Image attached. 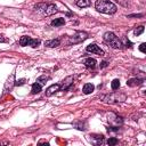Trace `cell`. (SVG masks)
Listing matches in <instances>:
<instances>
[{
  "label": "cell",
  "mask_w": 146,
  "mask_h": 146,
  "mask_svg": "<svg viewBox=\"0 0 146 146\" xmlns=\"http://www.w3.org/2000/svg\"><path fill=\"white\" fill-rule=\"evenodd\" d=\"M95 7L103 14H114L116 11V6L108 0H97L95 2Z\"/></svg>",
  "instance_id": "6da1fadb"
},
{
  "label": "cell",
  "mask_w": 146,
  "mask_h": 146,
  "mask_svg": "<svg viewBox=\"0 0 146 146\" xmlns=\"http://www.w3.org/2000/svg\"><path fill=\"white\" fill-rule=\"evenodd\" d=\"M103 39H104V41H105L107 44H110L112 48L117 49V48H121V47L123 46L122 42H121V40H120L113 32H106V33L104 34Z\"/></svg>",
  "instance_id": "7a4b0ae2"
},
{
  "label": "cell",
  "mask_w": 146,
  "mask_h": 146,
  "mask_svg": "<svg viewBox=\"0 0 146 146\" xmlns=\"http://www.w3.org/2000/svg\"><path fill=\"white\" fill-rule=\"evenodd\" d=\"M19 44L22 47H25V46H31L33 48L38 47L40 44V40H36V39H32L31 36H27V35H23L21 39H19Z\"/></svg>",
  "instance_id": "3957f363"
},
{
  "label": "cell",
  "mask_w": 146,
  "mask_h": 146,
  "mask_svg": "<svg viewBox=\"0 0 146 146\" xmlns=\"http://www.w3.org/2000/svg\"><path fill=\"white\" fill-rule=\"evenodd\" d=\"M87 38H88V33H87V32L79 31V32H76L73 36H71V39H70V43H80V42L84 41Z\"/></svg>",
  "instance_id": "277c9868"
},
{
  "label": "cell",
  "mask_w": 146,
  "mask_h": 146,
  "mask_svg": "<svg viewBox=\"0 0 146 146\" xmlns=\"http://www.w3.org/2000/svg\"><path fill=\"white\" fill-rule=\"evenodd\" d=\"M86 50L88 51V52H94V54H96V55H104V51L97 46V44H95V43H91V44H88L87 46V48H86Z\"/></svg>",
  "instance_id": "5b68a950"
},
{
  "label": "cell",
  "mask_w": 146,
  "mask_h": 146,
  "mask_svg": "<svg viewBox=\"0 0 146 146\" xmlns=\"http://www.w3.org/2000/svg\"><path fill=\"white\" fill-rule=\"evenodd\" d=\"M73 76H67V78H65L63 81H62V84H60V89L62 90H67L72 84H73Z\"/></svg>",
  "instance_id": "8992f818"
},
{
  "label": "cell",
  "mask_w": 146,
  "mask_h": 146,
  "mask_svg": "<svg viewBox=\"0 0 146 146\" xmlns=\"http://www.w3.org/2000/svg\"><path fill=\"white\" fill-rule=\"evenodd\" d=\"M108 122L111 123V124H113L114 123V125L115 127H117L119 124H122V119L120 117V116H116V115H114V114H110V117H108Z\"/></svg>",
  "instance_id": "52a82bcc"
},
{
  "label": "cell",
  "mask_w": 146,
  "mask_h": 146,
  "mask_svg": "<svg viewBox=\"0 0 146 146\" xmlns=\"http://www.w3.org/2000/svg\"><path fill=\"white\" fill-rule=\"evenodd\" d=\"M59 89H60V86L59 84H52V86H50V87H48L46 89V96H51L52 94H55Z\"/></svg>",
  "instance_id": "ba28073f"
},
{
  "label": "cell",
  "mask_w": 146,
  "mask_h": 146,
  "mask_svg": "<svg viewBox=\"0 0 146 146\" xmlns=\"http://www.w3.org/2000/svg\"><path fill=\"white\" fill-rule=\"evenodd\" d=\"M55 13H57V7L54 5V3H50V5H47L46 7V11L44 14L47 16H50V15H54Z\"/></svg>",
  "instance_id": "9c48e42d"
},
{
  "label": "cell",
  "mask_w": 146,
  "mask_h": 146,
  "mask_svg": "<svg viewBox=\"0 0 146 146\" xmlns=\"http://www.w3.org/2000/svg\"><path fill=\"white\" fill-rule=\"evenodd\" d=\"M90 139H91V141L94 144L99 145V144H102L104 141V136L103 135H91L90 136Z\"/></svg>",
  "instance_id": "30bf717a"
},
{
  "label": "cell",
  "mask_w": 146,
  "mask_h": 146,
  "mask_svg": "<svg viewBox=\"0 0 146 146\" xmlns=\"http://www.w3.org/2000/svg\"><path fill=\"white\" fill-rule=\"evenodd\" d=\"M127 84L129 86V87H136V86H140V84H143V80L141 79H130V80H128L127 81Z\"/></svg>",
  "instance_id": "8fae6325"
},
{
  "label": "cell",
  "mask_w": 146,
  "mask_h": 146,
  "mask_svg": "<svg viewBox=\"0 0 146 146\" xmlns=\"http://www.w3.org/2000/svg\"><path fill=\"white\" fill-rule=\"evenodd\" d=\"M94 90H95V86H94L92 83H86V84L83 86V88H82V91H83V94H86V95L91 94Z\"/></svg>",
  "instance_id": "7c38bea8"
},
{
  "label": "cell",
  "mask_w": 146,
  "mask_h": 146,
  "mask_svg": "<svg viewBox=\"0 0 146 146\" xmlns=\"http://www.w3.org/2000/svg\"><path fill=\"white\" fill-rule=\"evenodd\" d=\"M47 47L49 48H55V47H58L60 44V39H54V40H50V41H47L44 43Z\"/></svg>",
  "instance_id": "4fadbf2b"
},
{
  "label": "cell",
  "mask_w": 146,
  "mask_h": 146,
  "mask_svg": "<svg viewBox=\"0 0 146 146\" xmlns=\"http://www.w3.org/2000/svg\"><path fill=\"white\" fill-rule=\"evenodd\" d=\"M96 64H97V62L94 58H87L84 60V65H86L87 68H95Z\"/></svg>",
  "instance_id": "5bb4252c"
},
{
  "label": "cell",
  "mask_w": 146,
  "mask_h": 146,
  "mask_svg": "<svg viewBox=\"0 0 146 146\" xmlns=\"http://www.w3.org/2000/svg\"><path fill=\"white\" fill-rule=\"evenodd\" d=\"M14 78H15V74L13 73V74L10 75V78L8 79L6 86H5V90H8V87H9V90H10V89L13 88V86H15V83H14Z\"/></svg>",
  "instance_id": "9a60e30c"
},
{
  "label": "cell",
  "mask_w": 146,
  "mask_h": 146,
  "mask_svg": "<svg viewBox=\"0 0 146 146\" xmlns=\"http://www.w3.org/2000/svg\"><path fill=\"white\" fill-rule=\"evenodd\" d=\"M75 3H76L78 7H80V8H84V7L90 6V0H76Z\"/></svg>",
  "instance_id": "2e32d148"
},
{
  "label": "cell",
  "mask_w": 146,
  "mask_h": 146,
  "mask_svg": "<svg viewBox=\"0 0 146 146\" xmlns=\"http://www.w3.org/2000/svg\"><path fill=\"white\" fill-rule=\"evenodd\" d=\"M65 24V21L64 18H55L52 22H51V25L52 26H62Z\"/></svg>",
  "instance_id": "e0dca14e"
},
{
  "label": "cell",
  "mask_w": 146,
  "mask_h": 146,
  "mask_svg": "<svg viewBox=\"0 0 146 146\" xmlns=\"http://www.w3.org/2000/svg\"><path fill=\"white\" fill-rule=\"evenodd\" d=\"M41 91V84H39L38 82L32 84V94H39Z\"/></svg>",
  "instance_id": "ac0fdd59"
},
{
  "label": "cell",
  "mask_w": 146,
  "mask_h": 146,
  "mask_svg": "<svg viewBox=\"0 0 146 146\" xmlns=\"http://www.w3.org/2000/svg\"><path fill=\"white\" fill-rule=\"evenodd\" d=\"M111 87H112L113 90H117L120 88V80L119 79H114L112 81V83H111Z\"/></svg>",
  "instance_id": "d6986e66"
},
{
  "label": "cell",
  "mask_w": 146,
  "mask_h": 146,
  "mask_svg": "<svg viewBox=\"0 0 146 146\" xmlns=\"http://www.w3.org/2000/svg\"><path fill=\"white\" fill-rule=\"evenodd\" d=\"M73 125H74L76 129H79V130H86V128H84V122H82V121H76V122L73 123Z\"/></svg>",
  "instance_id": "ffe728a7"
},
{
  "label": "cell",
  "mask_w": 146,
  "mask_h": 146,
  "mask_svg": "<svg viewBox=\"0 0 146 146\" xmlns=\"http://www.w3.org/2000/svg\"><path fill=\"white\" fill-rule=\"evenodd\" d=\"M48 79H49V78H48L47 75H41V76H39V78L36 79V82H38L39 84H41V86H42V84H44V83H46V81H47Z\"/></svg>",
  "instance_id": "44dd1931"
},
{
  "label": "cell",
  "mask_w": 146,
  "mask_h": 146,
  "mask_svg": "<svg viewBox=\"0 0 146 146\" xmlns=\"http://www.w3.org/2000/svg\"><path fill=\"white\" fill-rule=\"evenodd\" d=\"M143 32H144V26H143V25H140V26L136 27V29H135V31H133L135 35H139V34H141Z\"/></svg>",
  "instance_id": "7402d4cb"
},
{
  "label": "cell",
  "mask_w": 146,
  "mask_h": 146,
  "mask_svg": "<svg viewBox=\"0 0 146 146\" xmlns=\"http://www.w3.org/2000/svg\"><path fill=\"white\" fill-rule=\"evenodd\" d=\"M107 144H108L110 146H112V145H116V144H117V139H116L115 137H111V138L107 140Z\"/></svg>",
  "instance_id": "603a6c76"
},
{
  "label": "cell",
  "mask_w": 146,
  "mask_h": 146,
  "mask_svg": "<svg viewBox=\"0 0 146 146\" xmlns=\"http://www.w3.org/2000/svg\"><path fill=\"white\" fill-rule=\"evenodd\" d=\"M139 50H140L141 52H146V44H145V43H141V44L139 46Z\"/></svg>",
  "instance_id": "cb8c5ba5"
},
{
  "label": "cell",
  "mask_w": 146,
  "mask_h": 146,
  "mask_svg": "<svg viewBox=\"0 0 146 146\" xmlns=\"http://www.w3.org/2000/svg\"><path fill=\"white\" fill-rule=\"evenodd\" d=\"M24 82H25V79H21L15 82V86H22V84H24Z\"/></svg>",
  "instance_id": "d4e9b609"
},
{
  "label": "cell",
  "mask_w": 146,
  "mask_h": 146,
  "mask_svg": "<svg viewBox=\"0 0 146 146\" xmlns=\"http://www.w3.org/2000/svg\"><path fill=\"white\" fill-rule=\"evenodd\" d=\"M0 42H7V39L2 34H0Z\"/></svg>",
  "instance_id": "484cf974"
},
{
  "label": "cell",
  "mask_w": 146,
  "mask_h": 146,
  "mask_svg": "<svg viewBox=\"0 0 146 146\" xmlns=\"http://www.w3.org/2000/svg\"><path fill=\"white\" fill-rule=\"evenodd\" d=\"M107 66V62H102L100 63V67L103 68V67H106Z\"/></svg>",
  "instance_id": "4316f807"
},
{
  "label": "cell",
  "mask_w": 146,
  "mask_h": 146,
  "mask_svg": "<svg viewBox=\"0 0 146 146\" xmlns=\"http://www.w3.org/2000/svg\"><path fill=\"white\" fill-rule=\"evenodd\" d=\"M141 16H143L141 14H138V15H136V14H135V15H129L128 17H141Z\"/></svg>",
  "instance_id": "83f0119b"
}]
</instances>
